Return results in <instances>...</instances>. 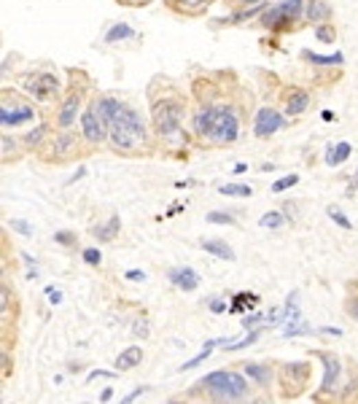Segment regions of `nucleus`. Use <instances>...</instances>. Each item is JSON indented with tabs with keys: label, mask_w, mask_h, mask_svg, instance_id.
<instances>
[{
	"label": "nucleus",
	"mask_w": 358,
	"mask_h": 404,
	"mask_svg": "<svg viewBox=\"0 0 358 404\" xmlns=\"http://www.w3.org/2000/svg\"><path fill=\"white\" fill-rule=\"evenodd\" d=\"M181 211H183V202H178V205H172V208L167 211V218H172V216H175V213H181Z\"/></svg>",
	"instance_id": "obj_54"
},
{
	"label": "nucleus",
	"mask_w": 358,
	"mask_h": 404,
	"mask_svg": "<svg viewBox=\"0 0 358 404\" xmlns=\"http://www.w3.org/2000/svg\"><path fill=\"white\" fill-rule=\"evenodd\" d=\"M302 60L310 65H318V67H339V65L345 63V54L342 52H331V54H315V52H302Z\"/></svg>",
	"instance_id": "obj_26"
},
{
	"label": "nucleus",
	"mask_w": 358,
	"mask_h": 404,
	"mask_svg": "<svg viewBox=\"0 0 358 404\" xmlns=\"http://www.w3.org/2000/svg\"><path fill=\"white\" fill-rule=\"evenodd\" d=\"M135 38V30H132L127 22H113L108 32H105V43L113 46V43H122V41H132Z\"/></svg>",
	"instance_id": "obj_29"
},
{
	"label": "nucleus",
	"mask_w": 358,
	"mask_h": 404,
	"mask_svg": "<svg viewBox=\"0 0 358 404\" xmlns=\"http://www.w3.org/2000/svg\"><path fill=\"white\" fill-rule=\"evenodd\" d=\"M243 372L248 374V380H254L259 388H269V385H272V380L278 377V372H275L269 364H256V361L243 364Z\"/></svg>",
	"instance_id": "obj_20"
},
{
	"label": "nucleus",
	"mask_w": 358,
	"mask_h": 404,
	"mask_svg": "<svg viewBox=\"0 0 358 404\" xmlns=\"http://www.w3.org/2000/svg\"><path fill=\"white\" fill-rule=\"evenodd\" d=\"M353 154V146L348 143V140H339V143H331V146H326L324 151V162L328 167H339V164H345L348 159Z\"/></svg>",
	"instance_id": "obj_23"
},
{
	"label": "nucleus",
	"mask_w": 358,
	"mask_h": 404,
	"mask_svg": "<svg viewBox=\"0 0 358 404\" xmlns=\"http://www.w3.org/2000/svg\"><path fill=\"white\" fill-rule=\"evenodd\" d=\"M310 103H313V97H310V92H307L304 87H283V89H280V105H283L280 111H283L289 119H296V116L307 114Z\"/></svg>",
	"instance_id": "obj_12"
},
{
	"label": "nucleus",
	"mask_w": 358,
	"mask_h": 404,
	"mask_svg": "<svg viewBox=\"0 0 358 404\" xmlns=\"http://www.w3.org/2000/svg\"><path fill=\"white\" fill-rule=\"evenodd\" d=\"M119 6H130V8H143V6H148L151 0H116Z\"/></svg>",
	"instance_id": "obj_48"
},
{
	"label": "nucleus",
	"mask_w": 358,
	"mask_h": 404,
	"mask_svg": "<svg viewBox=\"0 0 358 404\" xmlns=\"http://www.w3.org/2000/svg\"><path fill=\"white\" fill-rule=\"evenodd\" d=\"M345 308H348V315H350L353 321H358V297H350Z\"/></svg>",
	"instance_id": "obj_46"
},
{
	"label": "nucleus",
	"mask_w": 358,
	"mask_h": 404,
	"mask_svg": "<svg viewBox=\"0 0 358 404\" xmlns=\"http://www.w3.org/2000/svg\"><path fill=\"white\" fill-rule=\"evenodd\" d=\"M208 308H210V312H227L229 310V305L224 302V299H210Z\"/></svg>",
	"instance_id": "obj_44"
},
{
	"label": "nucleus",
	"mask_w": 358,
	"mask_h": 404,
	"mask_svg": "<svg viewBox=\"0 0 358 404\" xmlns=\"http://www.w3.org/2000/svg\"><path fill=\"white\" fill-rule=\"evenodd\" d=\"M19 92H25L38 105H52L63 100V81L54 70L49 67H38V70H27L19 76Z\"/></svg>",
	"instance_id": "obj_4"
},
{
	"label": "nucleus",
	"mask_w": 358,
	"mask_h": 404,
	"mask_svg": "<svg viewBox=\"0 0 358 404\" xmlns=\"http://www.w3.org/2000/svg\"><path fill=\"white\" fill-rule=\"evenodd\" d=\"M334 17L331 3L328 0H307V11H304V22L318 28V25H328Z\"/></svg>",
	"instance_id": "obj_17"
},
{
	"label": "nucleus",
	"mask_w": 358,
	"mask_h": 404,
	"mask_svg": "<svg viewBox=\"0 0 358 404\" xmlns=\"http://www.w3.org/2000/svg\"><path fill=\"white\" fill-rule=\"evenodd\" d=\"M167 280L178 291H186V294L199 288V273L192 270V267H172V270H167Z\"/></svg>",
	"instance_id": "obj_16"
},
{
	"label": "nucleus",
	"mask_w": 358,
	"mask_h": 404,
	"mask_svg": "<svg viewBox=\"0 0 358 404\" xmlns=\"http://www.w3.org/2000/svg\"><path fill=\"white\" fill-rule=\"evenodd\" d=\"M25 143H22V138H16L11 129H5L3 135H0V162L3 164H14V162H19L22 156H25Z\"/></svg>",
	"instance_id": "obj_14"
},
{
	"label": "nucleus",
	"mask_w": 358,
	"mask_h": 404,
	"mask_svg": "<svg viewBox=\"0 0 358 404\" xmlns=\"http://www.w3.org/2000/svg\"><path fill=\"white\" fill-rule=\"evenodd\" d=\"M119 232H122V216H119V213H111L102 224H95V226H92V235L98 237L100 243H111V240H116Z\"/></svg>",
	"instance_id": "obj_22"
},
{
	"label": "nucleus",
	"mask_w": 358,
	"mask_h": 404,
	"mask_svg": "<svg viewBox=\"0 0 358 404\" xmlns=\"http://www.w3.org/2000/svg\"><path fill=\"white\" fill-rule=\"evenodd\" d=\"M49 299H52V305H60V302H63V291L52 288V291H49Z\"/></svg>",
	"instance_id": "obj_52"
},
{
	"label": "nucleus",
	"mask_w": 358,
	"mask_h": 404,
	"mask_svg": "<svg viewBox=\"0 0 358 404\" xmlns=\"http://www.w3.org/2000/svg\"><path fill=\"white\" fill-rule=\"evenodd\" d=\"M151 100V132L154 140L162 146L164 151H183L194 143L192 129H186V114H189V103L183 94H178L175 89L157 94H148Z\"/></svg>",
	"instance_id": "obj_2"
},
{
	"label": "nucleus",
	"mask_w": 358,
	"mask_h": 404,
	"mask_svg": "<svg viewBox=\"0 0 358 404\" xmlns=\"http://www.w3.org/2000/svg\"><path fill=\"white\" fill-rule=\"evenodd\" d=\"M318 332H321V334H334V337H342V329H334V326H321Z\"/></svg>",
	"instance_id": "obj_51"
},
{
	"label": "nucleus",
	"mask_w": 358,
	"mask_h": 404,
	"mask_svg": "<svg viewBox=\"0 0 358 404\" xmlns=\"http://www.w3.org/2000/svg\"><path fill=\"white\" fill-rule=\"evenodd\" d=\"M321 119H324V122H334V114H331V111H321Z\"/></svg>",
	"instance_id": "obj_56"
},
{
	"label": "nucleus",
	"mask_w": 358,
	"mask_h": 404,
	"mask_svg": "<svg viewBox=\"0 0 358 404\" xmlns=\"http://www.w3.org/2000/svg\"><path fill=\"white\" fill-rule=\"evenodd\" d=\"M25 278H27V280H35V278H38V267H35V270H30V273H27Z\"/></svg>",
	"instance_id": "obj_57"
},
{
	"label": "nucleus",
	"mask_w": 358,
	"mask_h": 404,
	"mask_svg": "<svg viewBox=\"0 0 358 404\" xmlns=\"http://www.w3.org/2000/svg\"><path fill=\"white\" fill-rule=\"evenodd\" d=\"M38 119V103L30 100L25 92L5 87L0 92V127L3 129H16V127H27Z\"/></svg>",
	"instance_id": "obj_5"
},
{
	"label": "nucleus",
	"mask_w": 358,
	"mask_h": 404,
	"mask_svg": "<svg viewBox=\"0 0 358 404\" xmlns=\"http://www.w3.org/2000/svg\"><path fill=\"white\" fill-rule=\"evenodd\" d=\"M54 243L57 246H65V248H76L78 246V237L70 229H60V232H54Z\"/></svg>",
	"instance_id": "obj_38"
},
{
	"label": "nucleus",
	"mask_w": 358,
	"mask_h": 404,
	"mask_svg": "<svg viewBox=\"0 0 358 404\" xmlns=\"http://www.w3.org/2000/svg\"><path fill=\"white\" fill-rule=\"evenodd\" d=\"M199 248L205 251V253H210V256H216V259H221V262H234L237 259L234 248L229 246L227 240H221V237H202Z\"/></svg>",
	"instance_id": "obj_19"
},
{
	"label": "nucleus",
	"mask_w": 358,
	"mask_h": 404,
	"mask_svg": "<svg viewBox=\"0 0 358 404\" xmlns=\"http://www.w3.org/2000/svg\"><path fill=\"white\" fill-rule=\"evenodd\" d=\"M205 221H208V224H224V226H234V224H237V218L232 216V213H227V211H210V213L205 216Z\"/></svg>",
	"instance_id": "obj_36"
},
{
	"label": "nucleus",
	"mask_w": 358,
	"mask_h": 404,
	"mask_svg": "<svg viewBox=\"0 0 358 404\" xmlns=\"http://www.w3.org/2000/svg\"><path fill=\"white\" fill-rule=\"evenodd\" d=\"M245 170H248L245 162H237V164H234V176H240V173H245Z\"/></svg>",
	"instance_id": "obj_55"
},
{
	"label": "nucleus",
	"mask_w": 358,
	"mask_h": 404,
	"mask_svg": "<svg viewBox=\"0 0 358 404\" xmlns=\"http://www.w3.org/2000/svg\"><path fill=\"white\" fill-rule=\"evenodd\" d=\"M111 399H113V388H108V385H105V388L100 391V402H111Z\"/></svg>",
	"instance_id": "obj_53"
},
{
	"label": "nucleus",
	"mask_w": 358,
	"mask_h": 404,
	"mask_svg": "<svg viewBox=\"0 0 358 404\" xmlns=\"http://www.w3.org/2000/svg\"><path fill=\"white\" fill-rule=\"evenodd\" d=\"M245 332L251 329H264L267 326V312H251V315H243V323H240Z\"/></svg>",
	"instance_id": "obj_35"
},
{
	"label": "nucleus",
	"mask_w": 358,
	"mask_h": 404,
	"mask_svg": "<svg viewBox=\"0 0 358 404\" xmlns=\"http://www.w3.org/2000/svg\"><path fill=\"white\" fill-rule=\"evenodd\" d=\"M16 310H19V305L14 299V291H11L8 283H3V288H0V315H3V321L11 323V315Z\"/></svg>",
	"instance_id": "obj_28"
},
{
	"label": "nucleus",
	"mask_w": 358,
	"mask_h": 404,
	"mask_svg": "<svg viewBox=\"0 0 358 404\" xmlns=\"http://www.w3.org/2000/svg\"><path fill=\"white\" fill-rule=\"evenodd\" d=\"M229 6H240V8H248V6H261V3H269V0H227Z\"/></svg>",
	"instance_id": "obj_45"
},
{
	"label": "nucleus",
	"mask_w": 358,
	"mask_h": 404,
	"mask_svg": "<svg viewBox=\"0 0 358 404\" xmlns=\"http://www.w3.org/2000/svg\"><path fill=\"white\" fill-rule=\"evenodd\" d=\"M143 359H146V350H143L140 345H130V348H124V350L116 356L113 367H116L119 372H130V370L143 364Z\"/></svg>",
	"instance_id": "obj_21"
},
{
	"label": "nucleus",
	"mask_w": 358,
	"mask_h": 404,
	"mask_svg": "<svg viewBox=\"0 0 358 404\" xmlns=\"http://www.w3.org/2000/svg\"><path fill=\"white\" fill-rule=\"evenodd\" d=\"M210 6L213 0H167V8L181 17H202Z\"/></svg>",
	"instance_id": "obj_18"
},
{
	"label": "nucleus",
	"mask_w": 358,
	"mask_h": 404,
	"mask_svg": "<svg viewBox=\"0 0 358 404\" xmlns=\"http://www.w3.org/2000/svg\"><path fill=\"white\" fill-rule=\"evenodd\" d=\"M326 216L331 218L337 226H342L345 232H353V221L345 216V211H342L339 205H328V208H326Z\"/></svg>",
	"instance_id": "obj_31"
},
{
	"label": "nucleus",
	"mask_w": 358,
	"mask_h": 404,
	"mask_svg": "<svg viewBox=\"0 0 358 404\" xmlns=\"http://www.w3.org/2000/svg\"><path fill=\"white\" fill-rule=\"evenodd\" d=\"M132 334L140 337V340H148V337H151V321H148L146 315H137V318L132 321Z\"/></svg>",
	"instance_id": "obj_34"
},
{
	"label": "nucleus",
	"mask_w": 358,
	"mask_h": 404,
	"mask_svg": "<svg viewBox=\"0 0 358 404\" xmlns=\"http://www.w3.org/2000/svg\"><path fill=\"white\" fill-rule=\"evenodd\" d=\"M356 191H358V167L356 173H353V178H350V184H348V197H356Z\"/></svg>",
	"instance_id": "obj_49"
},
{
	"label": "nucleus",
	"mask_w": 358,
	"mask_h": 404,
	"mask_svg": "<svg viewBox=\"0 0 358 404\" xmlns=\"http://www.w3.org/2000/svg\"><path fill=\"white\" fill-rule=\"evenodd\" d=\"M197 391L213 402H243L251 394V380L237 370H216L197 383Z\"/></svg>",
	"instance_id": "obj_3"
},
{
	"label": "nucleus",
	"mask_w": 358,
	"mask_h": 404,
	"mask_svg": "<svg viewBox=\"0 0 358 404\" xmlns=\"http://www.w3.org/2000/svg\"><path fill=\"white\" fill-rule=\"evenodd\" d=\"M148 391H151V385H137L135 391H130V394H127V396L122 399V404H130V402H135V399H140V396H143V394H148Z\"/></svg>",
	"instance_id": "obj_42"
},
{
	"label": "nucleus",
	"mask_w": 358,
	"mask_h": 404,
	"mask_svg": "<svg viewBox=\"0 0 358 404\" xmlns=\"http://www.w3.org/2000/svg\"><path fill=\"white\" fill-rule=\"evenodd\" d=\"M286 221H289V216H286L283 211H267V213L259 218V226L261 229H269V232H278V229L286 226Z\"/></svg>",
	"instance_id": "obj_30"
},
{
	"label": "nucleus",
	"mask_w": 358,
	"mask_h": 404,
	"mask_svg": "<svg viewBox=\"0 0 358 404\" xmlns=\"http://www.w3.org/2000/svg\"><path fill=\"white\" fill-rule=\"evenodd\" d=\"M81 259L89 267H100L102 264V253H100V248H92V246H87V248L81 251Z\"/></svg>",
	"instance_id": "obj_39"
},
{
	"label": "nucleus",
	"mask_w": 358,
	"mask_h": 404,
	"mask_svg": "<svg viewBox=\"0 0 358 404\" xmlns=\"http://www.w3.org/2000/svg\"><path fill=\"white\" fill-rule=\"evenodd\" d=\"M259 302H261L259 294H254V291H237V294L229 299V312L243 315L245 310H256Z\"/></svg>",
	"instance_id": "obj_24"
},
{
	"label": "nucleus",
	"mask_w": 358,
	"mask_h": 404,
	"mask_svg": "<svg viewBox=\"0 0 358 404\" xmlns=\"http://www.w3.org/2000/svg\"><path fill=\"white\" fill-rule=\"evenodd\" d=\"M315 38L324 41V43H337V28H334V22L318 25V28H315Z\"/></svg>",
	"instance_id": "obj_37"
},
{
	"label": "nucleus",
	"mask_w": 358,
	"mask_h": 404,
	"mask_svg": "<svg viewBox=\"0 0 358 404\" xmlns=\"http://www.w3.org/2000/svg\"><path fill=\"white\" fill-rule=\"evenodd\" d=\"M315 356L321 359L324 364V380H321V388H318V396L315 399H324V396H337L339 388H342V372H345V364L337 353L331 350H315Z\"/></svg>",
	"instance_id": "obj_9"
},
{
	"label": "nucleus",
	"mask_w": 358,
	"mask_h": 404,
	"mask_svg": "<svg viewBox=\"0 0 358 404\" xmlns=\"http://www.w3.org/2000/svg\"><path fill=\"white\" fill-rule=\"evenodd\" d=\"M229 340H224V337H219V340H208L205 345H202V353H197L194 359H189L183 367H178V372H189V370H194V367H199L202 361H208L210 359V353L216 350V345H227Z\"/></svg>",
	"instance_id": "obj_27"
},
{
	"label": "nucleus",
	"mask_w": 358,
	"mask_h": 404,
	"mask_svg": "<svg viewBox=\"0 0 358 404\" xmlns=\"http://www.w3.org/2000/svg\"><path fill=\"white\" fill-rule=\"evenodd\" d=\"M124 280H132V283H143V280H146V273H143V270H127V273H124Z\"/></svg>",
	"instance_id": "obj_43"
},
{
	"label": "nucleus",
	"mask_w": 358,
	"mask_h": 404,
	"mask_svg": "<svg viewBox=\"0 0 358 404\" xmlns=\"http://www.w3.org/2000/svg\"><path fill=\"white\" fill-rule=\"evenodd\" d=\"M299 181H302V178H299L296 173H291V176H283V178L272 181V187H269V191H272V194H283V191H289V189L296 187Z\"/></svg>",
	"instance_id": "obj_33"
},
{
	"label": "nucleus",
	"mask_w": 358,
	"mask_h": 404,
	"mask_svg": "<svg viewBox=\"0 0 358 404\" xmlns=\"http://www.w3.org/2000/svg\"><path fill=\"white\" fill-rule=\"evenodd\" d=\"M189 129L194 135L197 146L221 149V146H232L240 140L243 119H240V111L232 100L213 97L210 103H197Z\"/></svg>",
	"instance_id": "obj_1"
},
{
	"label": "nucleus",
	"mask_w": 358,
	"mask_h": 404,
	"mask_svg": "<svg viewBox=\"0 0 358 404\" xmlns=\"http://www.w3.org/2000/svg\"><path fill=\"white\" fill-rule=\"evenodd\" d=\"M278 8H280V11L291 19L293 25H296V30L304 25L302 19H304V11H307V0H280Z\"/></svg>",
	"instance_id": "obj_25"
},
{
	"label": "nucleus",
	"mask_w": 358,
	"mask_h": 404,
	"mask_svg": "<svg viewBox=\"0 0 358 404\" xmlns=\"http://www.w3.org/2000/svg\"><path fill=\"white\" fill-rule=\"evenodd\" d=\"M73 73V70H70ZM76 78V76H73ZM89 84V78H84L81 84H67L65 87V94H63V100L57 103V111H54V127L57 129H73V125L81 119V114H84V100H87V87Z\"/></svg>",
	"instance_id": "obj_6"
},
{
	"label": "nucleus",
	"mask_w": 358,
	"mask_h": 404,
	"mask_svg": "<svg viewBox=\"0 0 358 404\" xmlns=\"http://www.w3.org/2000/svg\"><path fill=\"white\" fill-rule=\"evenodd\" d=\"M52 125H54V122L43 119L41 125H35L33 129H27V132L22 135V143H25V149H27V151H43V149H46V143H49V138L54 135Z\"/></svg>",
	"instance_id": "obj_15"
},
{
	"label": "nucleus",
	"mask_w": 358,
	"mask_h": 404,
	"mask_svg": "<svg viewBox=\"0 0 358 404\" xmlns=\"http://www.w3.org/2000/svg\"><path fill=\"white\" fill-rule=\"evenodd\" d=\"M119 374H122L119 370H116V372H108V370H92V372L87 374V383H95L98 377H108V380H116Z\"/></svg>",
	"instance_id": "obj_41"
},
{
	"label": "nucleus",
	"mask_w": 358,
	"mask_h": 404,
	"mask_svg": "<svg viewBox=\"0 0 358 404\" xmlns=\"http://www.w3.org/2000/svg\"><path fill=\"white\" fill-rule=\"evenodd\" d=\"M78 135H81L84 146H92V149L108 143V127L102 125V119L98 116L92 100L87 103V108H84V114H81V119H78Z\"/></svg>",
	"instance_id": "obj_10"
},
{
	"label": "nucleus",
	"mask_w": 358,
	"mask_h": 404,
	"mask_svg": "<svg viewBox=\"0 0 358 404\" xmlns=\"http://www.w3.org/2000/svg\"><path fill=\"white\" fill-rule=\"evenodd\" d=\"M8 226H11V229H16L22 237H33V224H30V221H25V218H22V221H19V218H8Z\"/></svg>",
	"instance_id": "obj_40"
},
{
	"label": "nucleus",
	"mask_w": 358,
	"mask_h": 404,
	"mask_svg": "<svg viewBox=\"0 0 358 404\" xmlns=\"http://www.w3.org/2000/svg\"><path fill=\"white\" fill-rule=\"evenodd\" d=\"M219 194H224V197H251L254 194V189L248 187V184H221L219 187Z\"/></svg>",
	"instance_id": "obj_32"
},
{
	"label": "nucleus",
	"mask_w": 358,
	"mask_h": 404,
	"mask_svg": "<svg viewBox=\"0 0 358 404\" xmlns=\"http://www.w3.org/2000/svg\"><path fill=\"white\" fill-rule=\"evenodd\" d=\"M256 22H259V28H264V30H269V32H293L296 30V25H293L291 19H289L280 8H278V3H267Z\"/></svg>",
	"instance_id": "obj_13"
},
{
	"label": "nucleus",
	"mask_w": 358,
	"mask_h": 404,
	"mask_svg": "<svg viewBox=\"0 0 358 404\" xmlns=\"http://www.w3.org/2000/svg\"><path fill=\"white\" fill-rule=\"evenodd\" d=\"M22 262H25L30 270H35V267H38V259H35V256H30V253H25V251H22Z\"/></svg>",
	"instance_id": "obj_50"
},
{
	"label": "nucleus",
	"mask_w": 358,
	"mask_h": 404,
	"mask_svg": "<svg viewBox=\"0 0 358 404\" xmlns=\"http://www.w3.org/2000/svg\"><path fill=\"white\" fill-rule=\"evenodd\" d=\"M84 176H87V167H78V170H76V173H73V176L65 181V187H73V184H76V181H81Z\"/></svg>",
	"instance_id": "obj_47"
},
{
	"label": "nucleus",
	"mask_w": 358,
	"mask_h": 404,
	"mask_svg": "<svg viewBox=\"0 0 358 404\" xmlns=\"http://www.w3.org/2000/svg\"><path fill=\"white\" fill-rule=\"evenodd\" d=\"M81 135H76L73 129H54V135L49 138L46 149L41 151V159H46L49 164H65L70 159L78 156V146H81Z\"/></svg>",
	"instance_id": "obj_8"
},
{
	"label": "nucleus",
	"mask_w": 358,
	"mask_h": 404,
	"mask_svg": "<svg viewBox=\"0 0 358 404\" xmlns=\"http://www.w3.org/2000/svg\"><path fill=\"white\" fill-rule=\"evenodd\" d=\"M286 127H289V116L283 111L272 108V105H261L259 111L254 114V135L261 138V140L283 132Z\"/></svg>",
	"instance_id": "obj_11"
},
{
	"label": "nucleus",
	"mask_w": 358,
	"mask_h": 404,
	"mask_svg": "<svg viewBox=\"0 0 358 404\" xmlns=\"http://www.w3.org/2000/svg\"><path fill=\"white\" fill-rule=\"evenodd\" d=\"M313 374V364L310 361H286L278 370V388L283 399H296L304 394L307 383Z\"/></svg>",
	"instance_id": "obj_7"
}]
</instances>
